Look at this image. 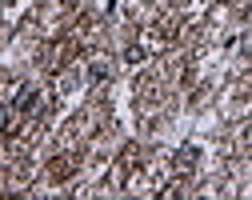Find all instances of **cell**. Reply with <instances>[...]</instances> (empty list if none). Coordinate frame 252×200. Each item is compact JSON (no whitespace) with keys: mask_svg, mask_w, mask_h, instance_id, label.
<instances>
[{"mask_svg":"<svg viewBox=\"0 0 252 200\" xmlns=\"http://www.w3.org/2000/svg\"><path fill=\"white\" fill-rule=\"evenodd\" d=\"M244 148H252V120H248V128H244Z\"/></svg>","mask_w":252,"mask_h":200,"instance_id":"2","label":"cell"},{"mask_svg":"<svg viewBox=\"0 0 252 200\" xmlns=\"http://www.w3.org/2000/svg\"><path fill=\"white\" fill-rule=\"evenodd\" d=\"M196 160H200V152H196L192 144H184V148H180V156H176V172H188V168H196Z\"/></svg>","mask_w":252,"mask_h":200,"instance_id":"1","label":"cell"}]
</instances>
